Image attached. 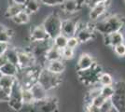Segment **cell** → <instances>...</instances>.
I'll return each mask as SVG.
<instances>
[{
	"instance_id": "6da1fadb",
	"label": "cell",
	"mask_w": 125,
	"mask_h": 112,
	"mask_svg": "<svg viewBox=\"0 0 125 112\" xmlns=\"http://www.w3.org/2000/svg\"><path fill=\"white\" fill-rule=\"evenodd\" d=\"M125 25V19L119 14L105 15L102 19L94 22L95 32L99 33L102 36L107 35L112 32L122 31Z\"/></svg>"
},
{
	"instance_id": "4fadbf2b",
	"label": "cell",
	"mask_w": 125,
	"mask_h": 112,
	"mask_svg": "<svg viewBox=\"0 0 125 112\" xmlns=\"http://www.w3.org/2000/svg\"><path fill=\"white\" fill-rule=\"evenodd\" d=\"M77 27H78V21L76 20L70 19V18L62 19L61 33L67 37H73L76 34Z\"/></svg>"
},
{
	"instance_id": "8992f818",
	"label": "cell",
	"mask_w": 125,
	"mask_h": 112,
	"mask_svg": "<svg viewBox=\"0 0 125 112\" xmlns=\"http://www.w3.org/2000/svg\"><path fill=\"white\" fill-rule=\"evenodd\" d=\"M21 90L22 86L17 80L10 89V100L8 101L9 107L15 111H21L23 108V103L21 100Z\"/></svg>"
},
{
	"instance_id": "4dcf8cb0",
	"label": "cell",
	"mask_w": 125,
	"mask_h": 112,
	"mask_svg": "<svg viewBox=\"0 0 125 112\" xmlns=\"http://www.w3.org/2000/svg\"><path fill=\"white\" fill-rule=\"evenodd\" d=\"M113 51L116 56L120 57V58H124L125 57V42L119 44L117 46L113 47Z\"/></svg>"
},
{
	"instance_id": "60d3db41",
	"label": "cell",
	"mask_w": 125,
	"mask_h": 112,
	"mask_svg": "<svg viewBox=\"0 0 125 112\" xmlns=\"http://www.w3.org/2000/svg\"><path fill=\"white\" fill-rule=\"evenodd\" d=\"M123 1H124V3H125V0H123Z\"/></svg>"
},
{
	"instance_id": "277c9868",
	"label": "cell",
	"mask_w": 125,
	"mask_h": 112,
	"mask_svg": "<svg viewBox=\"0 0 125 112\" xmlns=\"http://www.w3.org/2000/svg\"><path fill=\"white\" fill-rule=\"evenodd\" d=\"M114 94L110 102L112 107L117 112H125V80L114 82Z\"/></svg>"
},
{
	"instance_id": "f35d334b",
	"label": "cell",
	"mask_w": 125,
	"mask_h": 112,
	"mask_svg": "<svg viewBox=\"0 0 125 112\" xmlns=\"http://www.w3.org/2000/svg\"><path fill=\"white\" fill-rule=\"evenodd\" d=\"M99 2H104V3H106V2H109V0H98Z\"/></svg>"
},
{
	"instance_id": "52a82bcc",
	"label": "cell",
	"mask_w": 125,
	"mask_h": 112,
	"mask_svg": "<svg viewBox=\"0 0 125 112\" xmlns=\"http://www.w3.org/2000/svg\"><path fill=\"white\" fill-rule=\"evenodd\" d=\"M52 46V39H48L45 41H37V42H32L31 50L30 52L34 56L36 61L38 60H44L45 54L47 51Z\"/></svg>"
},
{
	"instance_id": "3957f363",
	"label": "cell",
	"mask_w": 125,
	"mask_h": 112,
	"mask_svg": "<svg viewBox=\"0 0 125 112\" xmlns=\"http://www.w3.org/2000/svg\"><path fill=\"white\" fill-rule=\"evenodd\" d=\"M62 18L58 13H52L48 15L42 22V26L47 32L48 36L51 39L61 34Z\"/></svg>"
},
{
	"instance_id": "7c38bea8",
	"label": "cell",
	"mask_w": 125,
	"mask_h": 112,
	"mask_svg": "<svg viewBox=\"0 0 125 112\" xmlns=\"http://www.w3.org/2000/svg\"><path fill=\"white\" fill-rule=\"evenodd\" d=\"M104 37V44L106 46H109L113 48L115 46L125 42V36L124 33L122 31H117V32H112L107 35L103 36Z\"/></svg>"
},
{
	"instance_id": "7402d4cb",
	"label": "cell",
	"mask_w": 125,
	"mask_h": 112,
	"mask_svg": "<svg viewBox=\"0 0 125 112\" xmlns=\"http://www.w3.org/2000/svg\"><path fill=\"white\" fill-rule=\"evenodd\" d=\"M30 14L27 13L24 10L21 12H19L16 16L11 18V21L16 24H26L30 21Z\"/></svg>"
},
{
	"instance_id": "8d00e7d4",
	"label": "cell",
	"mask_w": 125,
	"mask_h": 112,
	"mask_svg": "<svg viewBox=\"0 0 125 112\" xmlns=\"http://www.w3.org/2000/svg\"><path fill=\"white\" fill-rule=\"evenodd\" d=\"M6 63H8V60L6 58L5 54H0V68L6 64Z\"/></svg>"
},
{
	"instance_id": "484cf974",
	"label": "cell",
	"mask_w": 125,
	"mask_h": 112,
	"mask_svg": "<svg viewBox=\"0 0 125 112\" xmlns=\"http://www.w3.org/2000/svg\"><path fill=\"white\" fill-rule=\"evenodd\" d=\"M13 33L10 29L7 28L6 26L0 24V42L9 43L10 42V39L12 37Z\"/></svg>"
},
{
	"instance_id": "f546056e",
	"label": "cell",
	"mask_w": 125,
	"mask_h": 112,
	"mask_svg": "<svg viewBox=\"0 0 125 112\" xmlns=\"http://www.w3.org/2000/svg\"><path fill=\"white\" fill-rule=\"evenodd\" d=\"M61 54H62V60H71L74 58L75 55V50L69 47H65L62 50H61Z\"/></svg>"
},
{
	"instance_id": "83f0119b",
	"label": "cell",
	"mask_w": 125,
	"mask_h": 112,
	"mask_svg": "<svg viewBox=\"0 0 125 112\" xmlns=\"http://www.w3.org/2000/svg\"><path fill=\"white\" fill-rule=\"evenodd\" d=\"M114 80H113V77L109 74V73H106V72H102L99 75V78H98V83L101 86H105V85H113L114 84Z\"/></svg>"
},
{
	"instance_id": "d6a6232c",
	"label": "cell",
	"mask_w": 125,
	"mask_h": 112,
	"mask_svg": "<svg viewBox=\"0 0 125 112\" xmlns=\"http://www.w3.org/2000/svg\"><path fill=\"white\" fill-rule=\"evenodd\" d=\"M64 0H40V3L48 7H56L61 6Z\"/></svg>"
},
{
	"instance_id": "4316f807",
	"label": "cell",
	"mask_w": 125,
	"mask_h": 112,
	"mask_svg": "<svg viewBox=\"0 0 125 112\" xmlns=\"http://www.w3.org/2000/svg\"><path fill=\"white\" fill-rule=\"evenodd\" d=\"M17 81L16 77L12 76H6L3 75L2 78L0 79V87L2 88H7V89H11L13 84Z\"/></svg>"
},
{
	"instance_id": "ffe728a7",
	"label": "cell",
	"mask_w": 125,
	"mask_h": 112,
	"mask_svg": "<svg viewBox=\"0 0 125 112\" xmlns=\"http://www.w3.org/2000/svg\"><path fill=\"white\" fill-rule=\"evenodd\" d=\"M21 100L23 103V106H33L35 104V98L33 96L30 88L22 87L21 90Z\"/></svg>"
},
{
	"instance_id": "5b68a950",
	"label": "cell",
	"mask_w": 125,
	"mask_h": 112,
	"mask_svg": "<svg viewBox=\"0 0 125 112\" xmlns=\"http://www.w3.org/2000/svg\"><path fill=\"white\" fill-rule=\"evenodd\" d=\"M37 81L46 91L49 92L60 85L62 82V79L60 75L53 74L48 71L46 68H43L37 74Z\"/></svg>"
},
{
	"instance_id": "30bf717a",
	"label": "cell",
	"mask_w": 125,
	"mask_h": 112,
	"mask_svg": "<svg viewBox=\"0 0 125 112\" xmlns=\"http://www.w3.org/2000/svg\"><path fill=\"white\" fill-rule=\"evenodd\" d=\"M84 6H85L84 0H64L60 7L62 12L68 15H72L81 10Z\"/></svg>"
},
{
	"instance_id": "1f68e13d",
	"label": "cell",
	"mask_w": 125,
	"mask_h": 112,
	"mask_svg": "<svg viewBox=\"0 0 125 112\" xmlns=\"http://www.w3.org/2000/svg\"><path fill=\"white\" fill-rule=\"evenodd\" d=\"M10 89L0 87V102H8L10 100Z\"/></svg>"
},
{
	"instance_id": "e0dca14e",
	"label": "cell",
	"mask_w": 125,
	"mask_h": 112,
	"mask_svg": "<svg viewBox=\"0 0 125 112\" xmlns=\"http://www.w3.org/2000/svg\"><path fill=\"white\" fill-rule=\"evenodd\" d=\"M30 90H31L36 102L42 101V100L46 99L48 97V94H47L48 91H46L37 81L35 82L34 84H32V86L30 87Z\"/></svg>"
},
{
	"instance_id": "cb8c5ba5",
	"label": "cell",
	"mask_w": 125,
	"mask_h": 112,
	"mask_svg": "<svg viewBox=\"0 0 125 112\" xmlns=\"http://www.w3.org/2000/svg\"><path fill=\"white\" fill-rule=\"evenodd\" d=\"M23 7H24V10L27 13H29L30 15L37 12L40 9V5H39L38 0H27L26 3L23 5Z\"/></svg>"
},
{
	"instance_id": "ba28073f",
	"label": "cell",
	"mask_w": 125,
	"mask_h": 112,
	"mask_svg": "<svg viewBox=\"0 0 125 112\" xmlns=\"http://www.w3.org/2000/svg\"><path fill=\"white\" fill-rule=\"evenodd\" d=\"M36 112H58V101L54 97H49L33 105Z\"/></svg>"
},
{
	"instance_id": "e575fe53",
	"label": "cell",
	"mask_w": 125,
	"mask_h": 112,
	"mask_svg": "<svg viewBox=\"0 0 125 112\" xmlns=\"http://www.w3.org/2000/svg\"><path fill=\"white\" fill-rule=\"evenodd\" d=\"M106 101H107V99H105L104 96H102L101 94H100V95L96 96V97H95V98H94V100L91 102V103H92V104H94V106H96V107H101Z\"/></svg>"
},
{
	"instance_id": "ac0fdd59",
	"label": "cell",
	"mask_w": 125,
	"mask_h": 112,
	"mask_svg": "<svg viewBox=\"0 0 125 112\" xmlns=\"http://www.w3.org/2000/svg\"><path fill=\"white\" fill-rule=\"evenodd\" d=\"M62 59V54H61V50L57 49L54 46H52L51 48L47 51V52L45 54L44 57V61L47 62H51V61H55V60H60Z\"/></svg>"
},
{
	"instance_id": "d6986e66",
	"label": "cell",
	"mask_w": 125,
	"mask_h": 112,
	"mask_svg": "<svg viewBox=\"0 0 125 112\" xmlns=\"http://www.w3.org/2000/svg\"><path fill=\"white\" fill-rule=\"evenodd\" d=\"M1 72L3 75H6V76H12V77H16L19 71H20V68L18 65H15V64H11V63H6L1 68Z\"/></svg>"
},
{
	"instance_id": "d590c367",
	"label": "cell",
	"mask_w": 125,
	"mask_h": 112,
	"mask_svg": "<svg viewBox=\"0 0 125 112\" xmlns=\"http://www.w3.org/2000/svg\"><path fill=\"white\" fill-rule=\"evenodd\" d=\"M10 44L9 43H3L0 42V54H3L6 51V50L9 48Z\"/></svg>"
},
{
	"instance_id": "7a4b0ae2",
	"label": "cell",
	"mask_w": 125,
	"mask_h": 112,
	"mask_svg": "<svg viewBox=\"0 0 125 112\" xmlns=\"http://www.w3.org/2000/svg\"><path fill=\"white\" fill-rule=\"evenodd\" d=\"M102 72H103L102 66L96 62H94V64L88 69L77 71V75L79 80L84 85L90 87L98 83V78Z\"/></svg>"
},
{
	"instance_id": "44dd1931",
	"label": "cell",
	"mask_w": 125,
	"mask_h": 112,
	"mask_svg": "<svg viewBox=\"0 0 125 112\" xmlns=\"http://www.w3.org/2000/svg\"><path fill=\"white\" fill-rule=\"evenodd\" d=\"M24 10V7L22 5H20V4H10V6L8 7V9L6 10L5 12V16L9 19H11L14 16H16L19 12H21Z\"/></svg>"
},
{
	"instance_id": "836d02e7",
	"label": "cell",
	"mask_w": 125,
	"mask_h": 112,
	"mask_svg": "<svg viewBox=\"0 0 125 112\" xmlns=\"http://www.w3.org/2000/svg\"><path fill=\"white\" fill-rule=\"evenodd\" d=\"M80 43H79V41L78 40V38L75 37V36H73V37H70L67 38V47H69V48L71 49H75L77 48V47H78V45H79Z\"/></svg>"
},
{
	"instance_id": "d4e9b609",
	"label": "cell",
	"mask_w": 125,
	"mask_h": 112,
	"mask_svg": "<svg viewBox=\"0 0 125 112\" xmlns=\"http://www.w3.org/2000/svg\"><path fill=\"white\" fill-rule=\"evenodd\" d=\"M67 37H65L64 35H62V33L57 35L55 37H53L52 39V46L56 47L57 49H60V50H62L63 48L66 47L67 45Z\"/></svg>"
},
{
	"instance_id": "5bb4252c",
	"label": "cell",
	"mask_w": 125,
	"mask_h": 112,
	"mask_svg": "<svg viewBox=\"0 0 125 112\" xmlns=\"http://www.w3.org/2000/svg\"><path fill=\"white\" fill-rule=\"evenodd\" d=\"M48 39H51L48 36L47 32L43 28L42 24L37 25L32 28L30 32V40L31 42H37V41H45Z\"/></svg>"
},
{
	"instance_id": "8fae6325",
	"label": "cell",
	"mask_w": 125,
	"mask_h": 112,
	"mask_svg": "<svg viewBox=\"0 0 125 112\" xmlns=\"http://www.w3.org/2000/svg\"><path fill=\"white\" fill-rule=\"evenodd\" d=\"M36 60L30 51L18 50V66L20 69H27L33 66Z\"/></svg>"
},
{
	"instance_id": "9a60e30c",
	"label": "cell",
	"mask_w": 125,
	"mask_h": 112,
	"mask_svg": "<svg viewBox=\"0 0 125 112\" xmlns=\"http://www.w3.org/2000/svg\"><path fill=\"white\" fill-rule=\"evenodd\" d=\"M94 58L92 54L88 52H83L80 54L77 62V71L78 70H85L90 68L94 64Z\"/></svg>"
},
{
	"instance_id": "ab89813d",
	"label": "cell",
	"mask_w": 125,
	"mask_h": 112,
	"mask_svg": "<svg viewBox=\"0 0 125 112\" xmlns=\"http://www.w3.org/2000/svg\"><path fill=\"white\" fill-rule=\"evenodd\" d=\"M2 76H3V74H2V72H1V70H0V79L2 78Z\"/></svg>"
},
{
	"instance_id": "74e56055",
	"label": "cell",
	"mask_w": 125,
	"mask_h": 112,
	"mask_svg": "<svg viewBox=\"0 0 125 112\" xmlns=\"http://www.w3.org/2000/svg\"><path fill=\"white\" fill-rule=\"evenodd\" d=\"M9 1H10V4L14 3V4H20V5L23 6L26 3L27 0H9Z\"/></svg>"
},
{
	"instance_id": "2e32d148",
	"label": "cell",
	"mask_w": 125,
	"mask_h": 112,
	"mask_svg": "<svg viewBox=\"0 0 125 112\" xmlns=\"http://www.w3.org/2000/svg\"><path fill=\"white\" fill-rule=\"evenodd\" d=\"M45 68L52 72L53 74L61 75L63 73V71L65 70V64L63 60L60 59V60H55V61H51V62H47Z\"/></svg>"
},
{
	"instance_id": "603a6c76",
	"label": "cell",
	"mask_w": 125,
	"mask_h": 112,
	"mask_svg": "<svg viewBox=\"0 0 125 112\" xmlns=\"http://www.w3.org/2000/svg\"><path fill=\"white\" fill-rule=\"evenodd\" d=\"M4 54L9 63L18 65V50L17 49L11 48L9 46V48L6 50Z\"/></svg>"
},
{
	"instance_id": "f1b7e54d",
	"label": "cell",
	"mask_w": 125,
	"mask_h": 112,
	"mask_svg": "<svg viewBox=\"0 0 125 112\" xmlns=\"http://www.w3.org/2000/svg\"><path fill=\"white\" fill-rule=\"evenodd\" d=\"M114 86L113 85H105V86H101L100 88V94L104 96L105 99L110 100L111 97L114 94Z\"/></svg>"
},
{
	"instance_id": "9c48e42d",
	"label": "cell",
	"mask_w": 125,
	"mask_h": 112,
	"mask_svg": "<svg viewBox=\"0 0 125 112\" xmlns=\"http://www.w3.org/2000/svg\"><path fill=\"white\" fill-rule=\"evenodd\" d=\"M108 2L104 3V2H99L94 7L90 8L89 11V19L92 22H95L98 20L102 19L104 16L106 15V12L108 10Z\"/></svg>"
}]
</instances>
